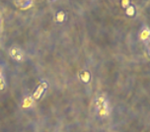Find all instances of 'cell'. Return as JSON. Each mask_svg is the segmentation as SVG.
Returning a JSON list of instances; mask_svg holds the SVG:
<instances>
[{
    "label": "cell",
    "instance_id": "cell-1",
    "mask_svg": "<svg viewBox=\"0 0 150 132\" xmlns=\"http://www.w3.org/2000/svg\"><path fill=\"white\" fill-rule=\"evenodd\" d=\"M96 106V110H97V114L100 117H106L108 116L110 114V104L109 101L107 100L104 96L98 97L96 99L95 102Z\"/></svg>",
    "mask_w": 150,
    "mask_h": 132
},
{
    "label": "cell",
    "instance_id": "cell-2",
    "mask_svg": "<svg viewBox=\"0 0 150 132\" xmlns=\"http://www.w3.org/2000/svg\"><path fill=\"white\" fill-rule=\"evenodd\" d=\"M47 88V83L45 82H42L41 84L38 86V88L36 89L35 93L33 94V99L34 100H39L41 99V97L42 96V94L45 93V89Z\"/></svg>",
    "mask_w": 150,
    "mask_h": 132
},
{
    "label": "cell",
    "instance_id": "cell-3",
    "mask_svg": "<svg viewBox=\"0 0 150 132\" xmlns=\"http://www.w3.org/2000/svg\"><path fill=\"white\" fill-rule=\"evenodd\" d=\"M10 55H11L12 58H14L15 60H18V61H21L23 59V52L20 48L18 47H12L11 50H10Z\"/></svg>",
    "mask_w": 150,
    "mask_h": 132
},
{
    "label": "cell",
    "instance_id": "cell-4",
    "mask_svg": "<svg viewBox=\"0 0 150 132\" xmlns=\"http://www.w3.org/2000/svg\"><path fill=\"white\" fill-rule=\"evenodd\" d=\"M34 101L35 100L33 99V97H27V98L24 99L22 107L24 109H29V107H31L34 104Z\"/></svg>",
    "mask_w": 150,
    "mask_h": 132
},
{
    "label": "cell",
    "instance_id": "cell-5",
    "mask_svg": "<svg viewBox=\"0 0 150 132\" xmlns=\"http://www.w3.org/2000/svg\"><path fill=\"white\" fill-rule=\"evenodd\" d=\"M80 79H81L83 82H85V83H87V82H89V80H90V73L88 71H83L80 73Z\"/></svg>",
    "mask_w": 150,
    "mask_h": 132
},
{
    "label": "cell",
    "instance_id": "cell-6",
    "mask_svg": "<svg viewBox=\"0 0 150 132\" xmlns=\"http://www.w3.org/2000/svg\"><path fill=\"white\" fill-rule=\"evenodd\" d=\"M5 86H6V81H5L3 70H2V68H0V90H3Z\"/></svg>",
    "mask_w": 150,
    "mask_h": 132
},
{
    "label": "cell",
    "instance_id": "cell-7",
    "mask_svg": "<svg viewBox=\"0 0 150 132\" xmlns=\"http://www.w3.org/2000/svg\"><path fill=\"white\" fill-rule=\"evenodd\" d=\"M149 37V30L148 29H144L140 34V39L142 40H145Z\"/></svg>",
    "mask_w": 150,
    "mask_h": 132
},
{
    "label": "cell",
    "instance_id": "cell-8",
    "mask_svg": "<svg viewBox=\"0 0 150 132\" xmlns=\"http://www.w3.org/2000/svg\"><path fill=\"white\" fill-rule=\"evenodd\" d=\"M64 19H65V13L64 12L60 11L56 14V21H58V22H62V21H64Z\"/></svg>",
    "mask_w": 150,
    "mask_h": 132
},
{
    "label": "cell",
    "instance_id": "cell-9",
    "mask_svg": "<svg viewBox=\"0 0 150 132\" xmlns=\"http://www.w3.org/2000/svg\"><path fill=\"white\" fill-rule=\"evenodd\" d=\"M134 12H135V10H134V7L133 6H128L127 8V14L128 16H132L134 14Z\"/></svg>",
    "mask_w": 150,
    "mask_h": 132
},
{
    "label": "cell",
    "instance_id": "cell-10",
    "mask_svg": "<svg viewBox=\"0 0 150 132\" xmlns=\"http://www.w3.org/2000/svg\"><path fill=\"white\" fill-rule=\"evenodd\" d=\"M122 6H124V7H128V6H129V1H127V0H125V1H122Z\"/></svg>",
    "mask_w": 150,
    "mask_h": 132
}]
</instances>
